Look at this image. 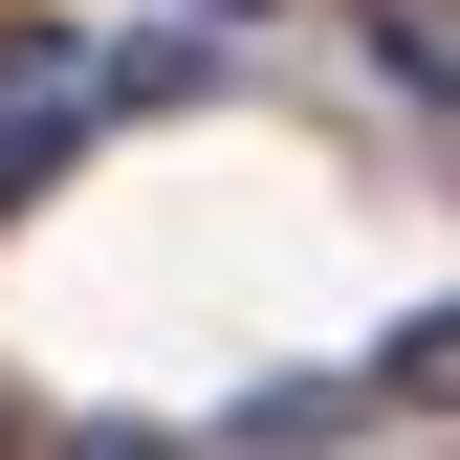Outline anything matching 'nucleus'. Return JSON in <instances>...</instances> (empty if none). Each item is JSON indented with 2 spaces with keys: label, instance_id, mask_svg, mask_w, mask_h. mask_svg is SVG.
Instances as JSON below:
<instances>
[{
  "label": "nucleus",
  "instance_id": "nucleus-1",
  "mask_svg": "<svg viewBox=\"0 0 460 460\" xmlns=\"http://www.w3.org/2000/svg\"><path fill=\"white\" fill-rule=\"evenodd\" d=\"M351 22H373V66L417 88V110H460V0H351Z\"/></svg>",
  "mask_w": 460,
  "mask_h": 460
},
{
  "label": "nucleus",
  "instance_id": "nucleus-2",
  "mask_svg": "<svg viewBox=\"0 0 460 460\" xmlns=\"http://www.w3.org/2000/svg\"><path fill=\"white\" fill-rule=\"evenodd\" d=\"M373 417H460V307H417V329L373 351Z\"/></svg>",
  "mask_w": 460,
  "mask_h": 460
},
{
  "label": "nucleus",
  "instance_id": "nucleus-3",
  "mask_svg": "<svg viewBox=\"0 0 460 460\" xmlns=\"http://www.w3.org/2000/svg\"><path fill=\"white\" fill-rule=\"evenodd\" d=\"M0 460H22V438H0Z\"/></svg>",
  "mask_w": 460,
  "mask_h": 460
}]
</instances>
